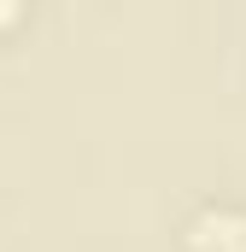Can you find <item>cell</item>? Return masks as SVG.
<instances>
[{
  "label": "cell",
  "instance_id": "6da1fadb",
  "mask_svg": "<svg viewBox=\"0 0 246 252\" xmlns=\"http://www.w3.org/2000/svg\"><path fill=\"white\" fill-rule=\"evenodd\" d=\"M193 252H246V217H235V211H205L193 223Z\"/></svg>",
  "mask_w": 246,
  "mask_h": 252
}]
</instances>
